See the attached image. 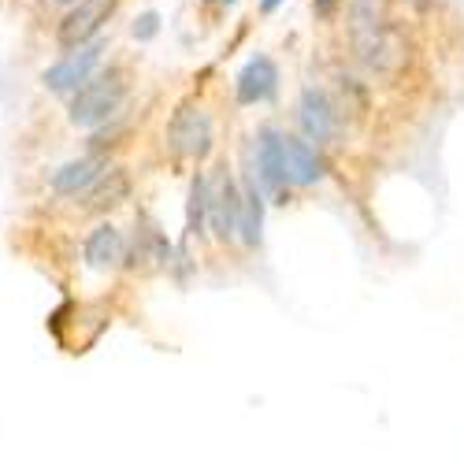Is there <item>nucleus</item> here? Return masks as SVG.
<instances>
[{
    "instance_id": "1a4fd4ad",
    "label": "nucleus",
    "mask_w": 464,
    "mask_h": 464,
    "mask_svg": "<svg viewBox=\"0 0 464 464\" xmlns=\"http://www.w3.org/2000/svg\"><path fill=\"white\" fill-rule=\"evenodd\" d=\"M82 264L90 272H115V267L127 264V235L115 223H97L90 235L82 238Z\"/></svg>"
},
{
    "instance_id": "f3484780",
    "label": "nucleus",
    "mask_w": 464,
    "mask_h": 464,
    "mask_svg": "<svg viewBox=\"0 0 464 464\" xmlns=\"http://www.w3.org/2000/svg\"><path fill=\"white\" fill-rule=\"evenodd\" d=\"M342 5H345V0H316L313 8H316V15H320V19H331V15H334Z\"/></svg>"
},
{
    "instance_id": "39448f33",
    "label": "nucleus",
    "mask_w": 464,
    "mask_h": 464,
    "mask_svg": "<svg viewBox=\"0 0 464 464\" xmlns=\"http://www.w3.org/2000/svg\"><path fill=\"white\" fill-rule=\"evenodd\" d=\"M115 8H120V0H82V5L67 8V15L56 26L60 49H79L93 42V37H101V26L115 15Z\"/></svg>"
},
{
    "instance_id": "f03ea898",
    "label": "nucleus",
    "mask_w": 464,
    "mask_h": 464,
    "mask_svg": "<svg viewBox=\"0 0 464 464\" xmlns=\"http://www.w3.org/2000/svg\"><path fill=\"white\" fill-rule=\"evenodd\" d=\"M350 34H353L357 60L372 74H394V71H401V63H405V37L386 19L368 23V26H350Z\"/></svg>"
},
{
    "instance_id": "2eb2a0df",
    "label": "nucleus",
    "mask_w": 464,
    "mask_h": 464,
    "mask_svg": "<svg viewBox=\"0 0 464 464\" xmlns=\"http://www.w3.org/2000/svg\"><path fill=\"white\" fill-rule=\"evenodd\" d=\"M246 201H242V223H238V242L246 249H256L264 242V189H256V182L242 186Z\"/></svg>"
},
{
    "instance_id": "7ed1b4c3",
    "label": "nucleus",
    "mask_w": 464,
    "mask_h": 464,
    "mask_svg": "<svg viewBox=\"0 0 464 464\" xmlns=\"http://www.w3.org/2000/svg\"><path fill=\"white\" fill-rule=\"evenodd\" d=\"M104 49H108V37H93V42H86L79 49H63V56L42 71V86L49 93H56V97H71L90 79V74L101 71Z\"/></svg>"
},
{
    "instance_id": "423d86ee",
    "label": "nucleus",
    "mask_w": 464,
    "mask_h": 464,
    "mask_svg": "<svg viewBox=\"0 0 464 464\" xmlns=\"http://www.w3.org/2000/svg\"><path fill=\"white\" fill-rule=\"evenodd\" d=\"M297 127L308 141L331 145V141H338V130H342V111L324 90L308 86L297 101Z\"/></svg>"
},
{
    "instance_id": "0eeeda50",
    "label": "nucleus",
    "mask_w": 464,
    "mask_h": 464,
    "mask_svg": "<svg viewBox=\"0 0 464 464\" xmlns=\"http://www.w3.org/2000/svg\"><path fill=\"white\" fill-rule=\"evenodd\" d=\"M111 168V160L104 157V152H86V157H74L67 164H60L53 175H49V189L56 193V198H86V193L101 182V175Z\"/></svg>"
},
{
    "instance_id": "6ab92c4d",
    "label": "nucleus",
    "mask_w": 464,
    "mask_h": 464,
    "mask_svg": "<svg viewBox=\"0 0 464 464\" xmlns=\"http://www.w3.org/2000/svg\"><path fill=\"white\" fill-rule=\"evenodd\" d=\"M53 5H60V8H74V5H82V0H53Z\"/></svg>"
},
{
    "instance_id": "f257e3e1",
    "label": "nucleus",
    "mask_w": 464,
    "mask_h": 464,
    "mask_svg": "<svg viewBox=\"0 0 464 464\" xmlns=\"http://www.w3.org/2000/svg\"><path fill=\"white\" fill-rule=\"evenodd\" d=\"M130 93L127 71L123 67H104L67 97V123L79 130H97L120 115L123 101Z\"/></svg>"
},
{
    "instance_id": "9d476101",
    "label": "nucleus",
    "mask_w": 464,
    "mask_h": 464,
    "mask_svg": "<svg viewBox=\"0 0 464 464\" xmlns=\"http://www.w3.org/2000/svg\"><path fill=\"white\" fill-rule=\"evenodd\" d=\"M242 182L235 175H219L212 182V235L219 242H235L238 238V223H242Z\"/></svg>"
},
{
    "instance_id": "4468645a",
    "label": "nucleus",
    "mask_w": 464,
    "mask_h": 464,
    "mask_svg": "<svg viewBox=\"0 0 464 464\" xmlns=\"http://www.w3.org/2000/svg\"><path fill=\"white\" fill-rule=\"evenodd\" d=\"M127 198H130V179H127L120 168H108V171L101 175V182L82 198V208H90V212H108V208H115V205H123Z\"/></svg>"
},
{
    "instance_id": "aec40b11",
    "label": "nucleus",
    "mask_w": 464,
    "mask_h": 464,
    "mask_svg": "<svg viewBox=\"0 0 464 464\" xmlns=\"http://www.w3.org/2000/svg\"><path fill=\"white\" fill-rule=\"evenodd\" d=\"M416 5H423V0H416Z\"/></svg>"
},
{
    "instance_id": "6e6552de",
    "label": "nucleus",
    "mask_w": 464,
    "mask_h": 464,
    "mask_svg": "<svg viewBox=\"0 0 464 464\" xmlns=\"http://www.w3.org/2000/svg\"><path fill=\"white\" fill-rule=\"evenodd\" d=\"M256 182H260L264 193H272V198H279V201L290 189L286 149H283V134L276 127H260V134H256Z\"/></svg>"
},
{
    "instance_id": "f8f14e48",
    "label": "nucleus",
    "mask_w": 464,
    "mask_h": 464,
    "mask_svg": "<svg viewBox=\"0 0 464 464\" xmlns=\"http://www.w3.org/2000/svg\"><path fill=\"white\" fill-rule=\"evenodd\" d=\"M279 93V67L272 56H253L235 79L238 104H264Z\"/></svg>"
},
{
    "instance_id": "20e7f679",
    "label": "nucleus",
    "mask_w": 464,
    "mask_h": 464,
    "mask_svg": "<svg viewBox=\"0 0 464 464\" xmlns=\"http://www.w3.org/2000/svg\"><path fill=\"white\" fill-rule=\"evenodd\" d=\"M212 115L205 108H179L168 127V145L179 160H205L212 152Z\"/></svg>"
},
{
    "instance_id": "ddd939ff",
    "label": "nucleus",
    "mask_w": 464,
    "mask_h": 464,
    "mask_svg": "<svg viewBox=\"0 0 464 464\" xmlns=\"http://www.w3.org/2000/svg\"><path fill=\"white\" fill-rule=\"evenodd\" d=\"M212 230V179L198 171L186 193V238H205Z\"/></svg>"
},
{
    "instance_id": "dca6fc26",
    "label": "nucleus",
    "mask_w": 464,
    "mask_h": 464,
    "mask_svg": "<svg viewBox=\"0 0 464 464\" xmlns=\"http://www.w3.org/2000/svg\"><path fill=\"white\" fill-rule=\"evenodd\" d=\"M130 34H134V42H152V37L160 34V15H157V12H141V15L134 19Z\"/></svg>"
},
{
    "instance_id": "9b49d317",
    "label": "nucleus",
    "mask_w": 464,
    "mask_h": 464,
    "mask_svg": "<svg viewBox=\"0 0 464 464\" xmlns=\"http://www.w3.org/2000/svg\"><path fill=\"white\" fill-rule=\"evenodd\" d=\"M283 149H286L290 186H316L327 179V160H324L320 145H313L308 138H297V134H283Z\"/></svg>"
},
{
    "instance_id": "a211bd4d",
    "label": "nucleus",
    "mask_w": 464,
    "mask_h": 464,
    "mask_svg": "<svg viewBox=\"0 0 464 464\" xmlns=\"http://www.w3.org/2000/svg\"><path fill=\"white\" fill-rule=\"evenodd\" d=\"M283 5V0H260V12H276Z\"/></svg>"
}]
</instances>
